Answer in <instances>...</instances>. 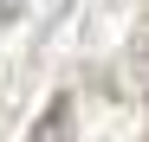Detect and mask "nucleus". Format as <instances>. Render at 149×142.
<instances>
[{
  "mask_svg": "<svg viewBox=\"0 0 149 142\" xmlns=\"http://www.w3.org/2000/svg\"><path fill=\"white\" fill-rule=\"evenodd\" d=\"M26 142H78V103H71V90H58V97L39 110V123H33Z\"/></svg>",
  "mask_w": 149,
  "mask_h": 142,
  "instance_id": "nucleus-1",
  "label": "nucleus"
},
{
  "mask_svg": "<svg viewBox=\"0 0 149 142\" xmlns=\"http://www.w3.org/2000/svg\"><path fill=\"white\" fill-rule=\"evenodd\" d=\"M130 71H136V97L149 103V19H143L136 39H130Z\"/></svg>",
  "mask_w": 149,
  "mask_h": 142,
  "instance_id": "nucleus-2",
  "label": "nucleus"
},
{
  "mask_svg": "<svg viewBox=\"0 0 149 142\" xmlns=\"http://www.w3.org/2000/svg\"><path fill=\"white\" fill-rule=\"evenodd\" d=\"M13 13H19V0H0V26H7V19H13Z\"/></svg>",
  "mask_w": 149,
  "mask_h": 142,
  "instance_id": "nucleus-3",
  "label": "nucleus"
}]
</instances>
